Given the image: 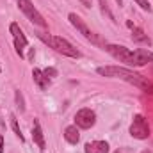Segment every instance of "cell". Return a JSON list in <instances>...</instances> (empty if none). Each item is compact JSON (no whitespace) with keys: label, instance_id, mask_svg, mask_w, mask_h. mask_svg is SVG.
I'll list each match as a JSON object with an SVG mask.
<instances>
[{"label":"cell","instance_id":"8","mask_svg":"<svg viewBox=\"0 0 153 153\" xmlns=\"http://www.w3.org/2000/svg\"><path fill=\"white\" fill-rule=\"evenodd\" d=\"M94 123H96V114L91 109H80L75 114V125L78 128L87 130V128L94 126Z\"/></svg>","mask_w":153,"mask_h":153},{"label":"cell","instance_id":"21","mask_svg":"<svg viewBox=\"0 0 153 153\" xmlns=\"http://www.w3.org/2000/svg\"><path fill=\"white\" fill-rule=\"evenodd\" d=\"M141 153H152V150H144V152H141Z\"/></svg>","mask_w":153,"mask_h":153},{"label":"cell","instance_id":"22","mask_svg":"<svg viewBox=\"0 0 153 153\" xmlns=\"http://www.w3.org/2000/svg\"><path fill=\"white\" fill-rule=\"evenodd\" d=\"M116 2H117V4H119V5H121V4H123V0H116Z\"/></svg>","mask_w":153,"mask_h":153},{"label":"cell","instance_id":"18","mask_svg":"<svg viewBox=\"0 0 153 153\" xmlns=\"http://www.w3.org/2000/svg\"><path fill=\"white\" fill-rule=\"evenodd\" d=\"M43 73L48 78H53V76H57V70L55 68H46V70H43Z\"/></svg>","mask_w":153,"mask_h":153},{"label":"cell","instance_id":"2","mask_svg":"<svg viewBox=\"0 0 153 153\" xmlns=\"http://www.w3.org/2000/svg\"><path fill=\"white\" fill-rule=\"evenodd\" d=\"M96 73L102 76H111V78H121V80H126L130 84H134L135 87L146 91V93H153V84L144 78L143 75L128 70V68H121V66H100L96 68Z\"/></svg>","mask_w":153,"mask_h":153},{"label":"cell","instance_id":"13","mask_svg":"<svg viewBox=\"0 0 153 153\" xmlns=\"http://www.w3.org/2000/svg\"><path fill=\"white\" fill-rule=\"evenodd\" d=\"M132 39L135 41V43H144V45H150V38L144 34V30L143 29H139V27H134L132 29Z\"/></svg>","mask_w":153,"mask_h":153},{"label":"cell","instance_id":"15","mask_svg":"<svg viewBox=\"0 0 153 153\" xmlns=\"http://www.w3.org/2000/svg\"><path fill=\"white\" fill-rule=\"evenodd\" d=\"M14 98H16V105H18L20 112H23V111H25V100H23V94H22V91H20V89H16V91H14Z\"/></svg>","mask_w":153,"mask_h":153},{"label":"cell","instance_id":"11","mask_svg":"<svg viewBox=\"0 0 153 153\" xmlns=\"http://www.w3.org/2000/svg\"><path fill=\"white\" fill-rule=\"evenodd\" d=\"M32 78H34V82L38 84L39 89H48V85H50V78L43 73V70H39V68H34L32 70Z\"/></svg>","mask_w":153,"mask_h":153},{"label":"cell","instance_id":"12","mask_svg":"<svg viewBox=\"0 0 153 153\" xmlns=\"http://www.w3.org/2000/svg\"><path fill=\"white\" fill-rule=\"evenodd\" d=\"M64 139L70 143V144H78L80 141V132H78V126L76 125H70L64 128Z\"/></svg>","mask_w":153,"mask_h":153},{"label":"cell","instance_id":"20","mask_svg":"<svg viewBox=\"0 0 153 153\" xmlns=\"http://www.w3.org/2000/svg\"><path fill=\"white\" fill-rule=\"evenodd\" d=\"M116 153H130V152H128L126 148H119V150H117V152H116Z\"/></svg>","mask_w":153,"mask_h":153},{"label":"cell","instance_id":"17","mask_svg":"<svg viewBox=\"0 0 153 153\" xmlns=\"http://www.w3.org/2000/svg\"><path fill=\"white\" fill-rule=\"evenodd\" d=\"M141 9H144V11H152V5H150V2L148 0H134Z\"/></svg>","mask_w":153,"mask_h":153},{"label":"cell","instance_id":"19","mask_svg":"<svg viewBox=\"0 0 153 153\" xmlns=\"http://www.w3.org/2000/svg\"><path fill=\"white\" fill-rule=\"evenodd\" d=\"M0 153H4V137L0 134Z\"/></svg>","mask_w":153,"mask_h":153},{"label":"cell","instance_id":"9","mask_svg":"<svg viewBox=\"0 0 153 153\" xmlns=\"http://www.w3.org/2000/svg\"><path fill=\"white\" fill-rule=\"evenodd\" d=\"M109 143L107 141H91L84 146L85 153H109Z\"/></svg>","mask_w":153,"mask_h":153},{"label":"cell","instance_id":"6","mask_svg":"<svg viewBox=\"0 0 153 153\" xmlns=\"http://www.w3.org/2000/svg\"><path fill=\"white\" fill-rule=\"evenodd\" d=\"M68 20H70V23H71V25H73V27H75L76 30H78V32H80L85 39H89V41H91V43H94V45H98V43H100L98 38L91 32V29L85 25V22H84L76 13H70V14H68Z\"/></svg>","mask_w":153,"mask_h":153},{"label":"cell","instance_id":"7","mask_svg":"<svg viewBox=\"0 0 153 153\" xmlns=\"http://www.w3.org/2000/svg\"><path fill=\"white\" fill-rule=\"evenodd\" d=\"M9 30H11V34H13V38H14V50H16V53L20 55V57H25V53H23V48L29 45V41L25 38V34H23V30L20 29V25L18 23H11L9 25Z\"/></svg>","mask_w":153,"mask_h":153},{"label":"cell","instance_id":"16","mask_svg":"<svg viewBox=\"0 0 153 153\" xmlns=\"http://www.w3.org/2000/svg\"><path fill=\"white\" fill-rule=\"evenodd\" d=\"M100 5H102V11H103V13H105L112 22H114V14H112V13H111V9L107 7V2H105V0H100Z\"/></svg>","mask_w":153,"mask_h":153},{"label":"cell","instance_id":"1","mask_svg":"<svg viewBox=\"0 0 153 153\" xmlns=\"http://www.w3.org/2000/svg\"><path fill=\"white\" fill-rule=\"evenodd\" d=\"M114 59L126 62L128 66H144L153 61V52L148 48H137V50H128L123 45H105L103 46Z\"/></svg>","mask_w":153,"mask_h":153},{"label":"cell","instance_id":"10","mask_svg":"<svg viewBox=\"0 0 153 153\" xmlns=\"http://www.w3.org/2000/svg\"><path fill=\"white\" fill-rule=\"evenodd\" d=\"M32 141L38 144V148L41 152L46 148V144H45V135H43V130H41V125H39L38 119H34V125H32Z\"/></svg>","mask_w":153,"mask_h":153},{"label":"cell","instance_id":"3","mask_svg":"<svg viewBox=\"0 0 153 153\" xmlns=\"http://www.w3.org/2000/svg\"><path fill=\"white\" fill-rule=\"evenodd\" d=\"M38 38L41 39L43 43L50 45L55 52H59V53H62V55H66V57H71V59H78V57H80V52L76 50L70 41H66L64 38L50 36V34H46V32H38Z\"/></svg>","mask_w":153,"mask_h":153},{"label":"cell","instance_id":"14","mask_svg":"<svg viewBox=\"0 0 153 153\" xmlns=\"http://www.w3.org/2000/svg\"><path fill=\"white\" fill-rule=\"evenodd\" d=\"M11 128H13V132L16 134V137H18V139H20V141L23 143L25 139H23V135H22V130H20V125H18V119H16V116H14V114L11 116Z\"/></svg>","mask_w":153,"mask_h":153},{"label":"cell","instance_id":"4","mask_svg":"<svg viewBox=\"0 0 153 153\" xmlns=\"http://www.w3.org/2000/svg\"><path fill=\"white\" fill-rule=\"evenodd\" d=\"M16 2H18L20 11H22L34 25H38V27H41V29H46V27H48V23L45 22V18L41 16V13L34 7V4H32L30 0H16Z\"/></svg>","mask_w":153,"mask_h":153},{"label":"cell","instance_id":"5","mask_svg":"<svg viewBox=\"0 0 153 153\" xmlns=\"http://www.w3.org/2000/svg\"><path fill=\"white\" fill-rule=\"evenodd\" d=\"M130 135L134 139H139V141L150 137V125H148V119L143 114L134 116V121L130 125Z\"/></svg>","mask_w":153,"mask_h":153}]
</instances>
